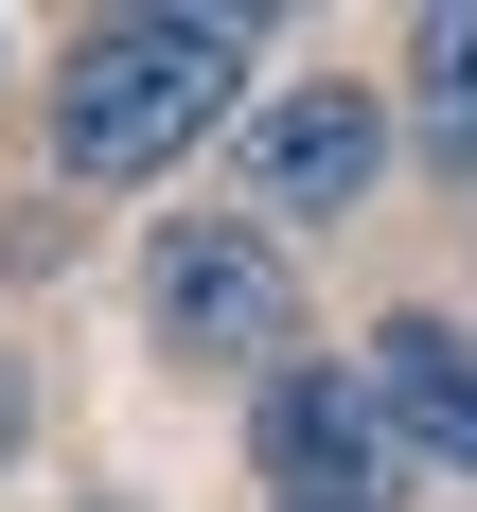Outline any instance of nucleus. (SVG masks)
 I'll return each mask as SVG.
<instances>
[{"label":"nucleus","instance_id":"1","mask_svg":"<svg viewBox=\"0 0 477 512\" xmlns=\"http://www.w3.org/2000/svg\"><path fill=\"white\" fill-rule=\"evenodd\" d=\"M230 89H248V18H89L71 71H53V177L124 195L177 142H212Z\"/></svg>","mask_w":477,"mask_h":512},{"label":"nucleus","instance_id":"7","mask_svg":"<svg viewBox=\"0 0 477 512\" xmlns=\"http://www.w3.org/2000/svg\"><path fill=\"white\" fill-rule=\"evenodd\" d=\"M89 512H124V495H89Z\"/></svg>","mask_w":477,"mask_h":512},{"label":"nucleus","instance_id":"2","mask_svg":"<svg viewBox=\"0 0 477 512\" xmlns=\"http://www.w3.org/2000/svg\"><path fill=\"white\" fill-rule=\"evenodd\" d=\"M142 301H159V354H212V371H283L301 354V283H283V248L248 212H177Z\"/></svg>","mask_w":477,"mask_h":512},{"label":"nucleus","instance_id":"4","mask_svg":"<svg viewBox=\"0 0 477 512\" xmlns=\"http://www.w3.org/2000/svg\"><path fill=\"white\" fill-rule=\"evenodd\" d=\"M371 177H389V124H371L354 89H283V106H248V142H230V195H248L265 248H283L301 212H354Z\"/></svg>","mask_w":477,"mask_h":512},{"label":"nucleus","instance_id":"6","mask_svg":"<svg viewBox=\"0 0 477 512\" xmlns=\"http://www.w3.org/2000/svg\"><path fill=\"white\" fill-rule=\"evenodd\" d=\"M424 142H442V177H477V0L424 18Z\"/></svg>","mask_w":477,"mask_h":512},{"label":"nucleus","instance_id":"5","mask_svg":"<svg viewBox=\"0 0 477 512\" xmlns=\"http://www.w3.org/2000/svg\"><path fill=\"white\" fill-rule=\"evenodd\" d=\"M354 389H371V424H389V460H460L477 477V336L460 318H389V336H371L354 354Z\"/></svg>","mask_w":477,"mask_h":512},{"label":"nucleus","instance_id":"3","mask_svg":"<svg viewBox=\"0 0 477 512\" xmlns=\"http://www.w3.org/2000/svg\"><path fill=\"white\" fill-rule=\"evenodd\" d=\"M248 477H265V512H389V424H371V389L354 371H318V354H283L248 389Z\"/></svg>","mask_w":477,"mask_h":512}]
</instances>
